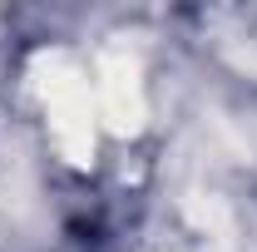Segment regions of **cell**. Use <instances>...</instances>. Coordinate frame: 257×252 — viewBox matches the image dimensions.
<instances>
[{
  "mask_svg": "<svg viewBox=\"0 0 257 252\" xmlns=\"http://www.w3.org/2000/svg\"><path fill=\"white\" fill-rule=\"evenodd\" d=\"M40 74V94L50 104V119L60 134V149L69 163H89L94 158V109H89V84L64 55H40L35 60Z\"/></svg>",
  "mask_w": 257,
  "mask_h": 252,
  "instance_id": "6da1fadb",
  "label": "cell"
},
{
  "mask_svg": "<svg viewBox=\"0 0 257 252\" xmlns=\"http://www.w3.org/2000/svg\"><path fill=\"white\" fill-rule=\"evenodd\" d=\"M99 119L114 129V134H139L144 124V84H139V60L124 50H109L99 60Z\"/></svg>",
  "mask_w": 257,
  "mask_h": 252,
  "instance_id": "7a4b0ae2",
  "label": "cell"
}]
</instances>
